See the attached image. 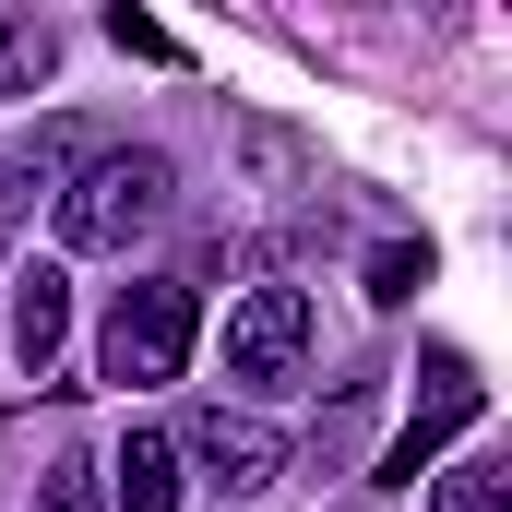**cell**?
I'll return each instance as SVG.
<instances>
[{
  "label": "cell",
  "mask_w": 512,
  "mask_h": 512,
  "mask_svg": "<svg viewBox=\"0 0 512 512\" xmlns=\"http://www.w3.org/2000/svg\"><path fill=\"white\" fill-rule=\"evenodd\" d=\"M167 203H179V167H167L155 143H108V155L60 191V251H131V239L167 227Z\"/></svg>",
  "instance_id": "obj_1"
},
{
  "label": "cell",
  "mask_w": 512,
  "mask_h": 512,
  "mask_svg": "<svg viewBox=\"0 0 512 512\" xmlns=\"http://www.w3.org/2000/svg\"><path fill=\"white\" fill-rule=\"evenodd\" d=\"M191 334H203L191 274H131L120 298H108V322H96V382H120V393L179 382L191 370Z\"/></svg>",
  "instance_id": "obj_2"
},
{
  "label": "cell",
  "mask_w": 512,
  "mask_h": 512,
  "mask_svg": "<svg viewBox=\"0 0 512 512\" xmlns=\"http://www.w3.org/2000/svg\"><path fill=\"white\" fill-rule=\"evenodd\" d=\"M179 465H203L215 501H262V489L286 477V429L251 417V405H203V417L179 429Z\"/></svg>",
  "instance_id": "obj_3"
},
{
  "label": "cell",
  "mask_w": 512,
  "mask_h": 512,
  "mask_svg": "<svg viewBox=\"0 0 512 512\" xmlns=\"http://www.w3.org/2000/svg\"><path fill=\"white\" fill-rule=\"evenodd\" d=\"M298 358H310V298L298 286H251L227 310V382L274 393V382H298Z\"/></svg>",
  "instance_id": "obj_4"
},
{
  "label": "cell",
  "mask_w": 512,
  "mask_h": 512,
  "mask_svg": "<svg viewBox=\"0 0 512 512\" xmlns=\"http://www.w3.org/2000/svg\"><path fill=\"white\" fill-rule=\"evenodd\" d=\"M96 155H108V131H96V120H36L24 143H0V227H12L24 203H60Z\"/></svg>",
  "instance_id": "obj_5"
},
{
  "label": "cell",
  "mask_w": 512,
  "mask_h": 512,
  "mask_svg": "<svg viewBox=\"0 0 512 512\" xmlns=\"http://www.w3.org/2000/svg\"><path fill=\"white\" fill-rule=\"evenodd\" d=\"M477 405H489V393H477V370H465V358H429V393H417V417L393 429L382 477H417V465H441V441H453V429H477Z\"/></svg>",
  "instance_id": "obj_6"
},
{
  "label": "cell",
  "mask_w": 512,
  "mask_h": 512,
  "mask_svg": "<svg viewBox=\"0 0 512 512\" xmlns=\"http://www.w3.org/2000/svg\"><path fill=\"white\" fill-rule=\"evenodd\" d=\"M108 512H179L191 501V465H179V429H120V453H108Z\"/></svg>",
  "instance_id": "obj_7"
},
{
  "label": "cell",
  "mask_w": 512,
  "mask_h": 512,
  "mask_svg": "<svg viewBox=\"0 0 512 512\" xmlns=\"http://www.w3.org/2000/svg\"><path fill=\"white\" fill-rule=\"evenodd\" d=\"M60 334H72V274L60 262H24L12 274V346H24V370H48Z\"/></svg>",
  "instance_id": "obj_8"
},
{
  "label": "cell",
  "mask_w": 512,
  "mask_h": 512,
  "mask_svg": "<svg viewBox=\"0 0 512 512\" xmlns=\"http://www.w3.org/2000/svg\"><path fill=\"white\" fill-rule=\"evenodd\" d=\"M48 72H60V24H48V12H12V0H0V96H36Z\"/></svg>",
  "instance_id": "obj_9"
},
{
  "label": "cell",
  "mask_w": 512,
  "mask_h": 512,
  "mask_svg": "<svg viewBox=\"0 0 512 512\" xmlns=\"http://www.w3.org/2000/svg\"><path fill=\"white\" fill-rule=\"evenodd\" d=\"M429 512H512V465H501V453H465V465L441 477Z\"/></svg>",
  "instance_id": "obj_10"
},
{
  "label": "cell",
  "mask_w": 512,
  "mask_h": 512,
  "mask_svg": "<svg viewBox=\"0 0 512 512\" xmlns=\"http://www.w3.org/2000/svg\"><path fill=\"white\" fill-rule=\"evenodd\" d=\"M36 512H108V501H96V465H84V453H60V465L36 477Z\"/></svg>",
  "instance_id": "obj_11"
},
{
  "label": "cell",
  "mask_w": 512,
  "mask_h": 512,
  "mask_svg": "<svg viewBox=\"0 0 512 512\" xmlns=\"http://www.w3.org/2000/svg\"><path fill=\"white\" fill-rule=\"evenodd\" d=\"M108 36H120L131 60H179V36H167V24H155V12H131V0H120V12H108Z\"/></svg>",
  "instance_id": "obj_12"
},
{
  "label": "cell",
  "mask_w": 512,
  "mask_h": 512,
  "mask_svg": "<svg viewBox=\"0 0 512 512\" xmlns=\"http://www.w3.org/2000/svg\"><path fill=\"white\" fill-rule=\"evenodd\" d=\"M417 286H429V251H382V262H370V298H382V310L417 298Z\"/></svg>",
  "instance_id": "obj_13"
}]
</instances>
